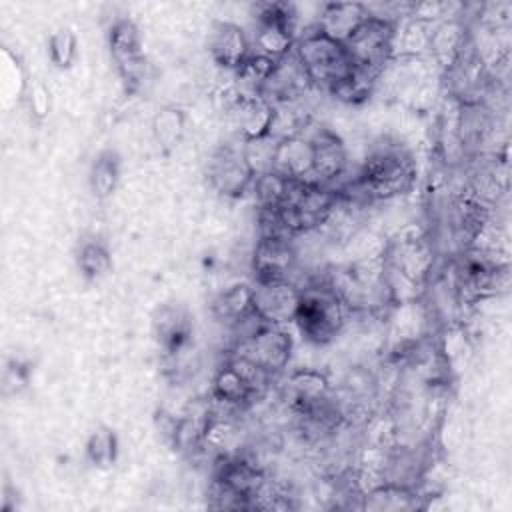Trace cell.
<instances>
[{
	"label": "cell",
	"mask_w": 512,
	"mask_h": 512,
	"mask_svg": "<svg viewBox=\"0 0 512 512\" xmlns=\"http://www.w3.org/2000/svg\"><path fill=\"white\" fill-rule=\"evenodd\" d=\"M430 22L404 16L396 22L394 42H392V58H424L430 52Z\"/></svg>",
	"instance_id": "ffe728a7"
},
{
	"label": "cell",
	"mask_w": 512,
	"mask_h": 512,
	"mask_svg": "<svg viewBox=\"0 0 512 512\" xmlns=\"http://www.w3.org/2000/svg\"><path fill=\"white\" fill-rule=\"evenodd\" d=\"M300 302L294 324L300 334L312 344L332 342L346 324L348 308L326 280H312L300 286Z\"/></svg>",
	"instance_id": "7a4b0ae2"
},
{
	"label": "cell",
	"mask_w": 512,
	"mask_h": 512,
	"mask_svg": "<svg viewBox=\"0 0 512 512\" xmlns=\"http://www.w3.org/2000/svg\"><path fill=\"white\" fill-rule=\"evenodd\" d=\"M290 182L292 180L270 170V172L254 176L250 192H254L258 208H276V206L284 204L288 190H290Z\"/></svg>",
	"instance_id": "484cf974"
},
{
	"label": "cell",
	"mask_w": 512,
	"mask_h": 512,
	"mask_svg": "<svg viewBox=\"0 0 512 512\" xmlns=\"http://www.w3.org/2000/svg\"><path fill=\"white\" fill-rule=\"evenodd\" d=\"M378 76H380L378 72L352 66L348 74H344L338 82H334L328 88V92L344 104H362L378 88Z\"/></svg>",
	"instance_id": "7402d4cb"
},
{
	"label": "cell",
	"mask_w": 512,
	"mask_h": 512,
	"mask_svg": "<svg viewBox=\"0 0 512 512\" xmlns=\"http://www.w3.org/2000/svg\"><path fill=\"white\" fill-rule=\"evenodd\" d=\"M470 36L458 18H444L432 26L430 52L444 70H448L468 48Z\"/></svg>",
	"instance_id": "e0dca14e"
},
{
	"label": "cell",
	"mask_w": 512,
	"mask_h": 512,
	"mask_svg": "<svg viewBox=\"0 0 512 512\" xmlns=\"http://www.w3.org/2000/svg\"><path fill=\"white\" fill-rule=\"evenodd\" d=\"M368 16L370 10L362 2H328L320 8L314 26L328 38L346 44Z\"/></svg>",
	"instance_id": "5bb4252c"
},
{
	"label": "cell",
	"mask_w": 512,
	"mask_h": 512,
	"mask_svg": "<svg viewBox=\"0 0 512 512\" xmlns=\"http://www.w3.org/2000/svg\"><path fill=\"white\" fill-rule=\"evenodd\" d=\"M364 498V508L368 510H410L416 506V492L396 482H384L364 492Z\"/></svg>",
	"instance_id": "cb8c5ba5"
},
{
	"label": "cell",
	"mask_w": 512,
	"mask_h": 512,
	"mask_svg": "<svg viewBox=\"0 0 512 512\" xmlns=\"http://www.w3.org/2000/svg\"><path fill=\"white\" fill-rule=\"evenodd\" d=\"M276 60H270L258 52H252L236 70H234V84L244 94H262L264 86L268 84L270 76L274 74Z\"/></svg>",
	"instance_id": "603a6c76"
},
{
	"label": "cell",
	"mask_w": 512,
	"mask_h": 512,
	"mask_svg": "<svg viewBox=\"0 0 512 512\" xmlns=\"http://www.w3.org/2000/svg\"><path fill=\"white\" fill-rule=\"evenodd\" d=\"M414 174V162L400 144H382L366 156L352 186L366 198L390 200L412 188Z\"/></svg>",
	"instance_id": "6da1fadb"
},
{
	"label": "cell",
	"mask_w": 512,
	"mask_h": 512,
	"mask_svg": "<svg viewBox=\"0 0 512 512\" xmlns=\"http://www.w3.org/2000/svg\"><path fill=\"white\" fill-rule=\"evenodd\" d=\"M154 132L162 144H174L184 132V114L176 108H166L154 118Z\"/></svg>",
	"instance_id": "f546056e"
},
{
	"label": "cell",
	"mask_w": 512,
	"mask_h": 512,
	"mask_svg": "<svg viewBox=\"0 0 512 512\" xmlns=\"http://www.w3.org/2000/svg\"><path fill=\"white\" fill-rule=\"evenodd\" d=\"M300 294L302 288L292 280L260 282L254 286V310L266 324H294Z\"/></svg>",
	"instance_id": "ba28073f"
},
{
	"label": "cell",
	"mask_w": 512,
	"mask_h": 512,
	"mask_svg": "<svg viewBox=\"0 0 512 512\" xmlns=\"http://www.w3.org/2000/svg\"><path fill=\"white\" fill-rule=\"evenodd\" d=\"M394 28V20L370 14L344 44L352 64L380 74L392 60Z\"/></svg>",
	"instance_id": "8992f818"
},
{
	"label": "cell",
	"mask_w": 512,
	"mask_h": 512,
	"mask_svg": "<svg viewBox=\"0 0 512 512\" xmlns=\"http://www.w3.org/2000/svg\"><path fill=\"white\" fill-rule=\"evenodd\" d=\"M154 334L160 348L168 356H178L184 352L192 338V324L188 314L178 306H164L154 318Z\"/></svg>",
	"instance_id": "ac0fdd59"
},
{
	"label": "cell",
	"mask_w": 512,
	"mask_h": 512,
	"mask_svg": "<svg viewBox=\"0 0 512 512\" xmlns=\"http://www.w3.org/2000/svg\"><path fill=\"white\" fill-rule=\"evenodd\" d=\"M226 114L232 118L242 142H252L272 132L276 106L262 94L242 92V96Z\"/></svg>",
	"instance_id": "30bf717a"
},
{
	"label": "cell",
	"mask_w": 512,
	"mask_h": 512,
	"mask_svg": "<svg viewBox=\"0 0 512 512\" xmlns=\"http://www.w3.org/2000/svg\"><path fill=\"white\" fill-rule=\"evenodd\" d=\"M78 54V40L70 28H58L48 36V56L50 62L60 68L68 70Z\"/></svg>",
	"instance_id": "f1b7e54d"
},
{
	"label": "cell",
	"mask_w": 512,
	"mask_h": 512,
	"mask_svg": "<svg viewBox=\"0 0 512 512\" xmlns=\"http://www.w3.org/2000/svg\"><path fill=\"white\" fill-rule=\"evenodd\" d=\"M208 48H210L212 60L218 66L232 72L252 54V42L248 40L244 28L234 22L216 24L212 30Z\"/></svg>",
	"instance_id": "2e32d148"
},
{
	"label": "cell",
	"mask_w": 512,
	"mask_h": 512,
	"mask_svg": "<svg viewBox=\"0 0 512 512\" xmlns=\"http://www.w3.org/2000/svg\"><path fill=\"white\" fill-rule=\"evenodd\" d=\"M32 106H34V110H36L40 116H44V114L48 112V94H46L44 88H38V90L34 92V96H32Z\"/></svg>",
	"instance_id": "4dcf8cb0"
},
{
	"label": "cell",
	"mask_w": 512,
	"mask_h": 512,
	"mask_svg": "<svg viewBox=\"0 0 512 512\" xmlns=\"http://www.w3.org/2000/svg\"><path fill=\"white\" fill-rule=\"evenodd\" d=\"M294 56L316 88L328 90L354 66L344 44L322 34L314 24L296 38Z\"/></svg>",
	"instance_id": "277c9868"
},
{
	"label": "cell",
	"mask_w": 512,
	"mask_h": 512,
	"mask_svg": "<svg viewBox=\"0 0 512 512\" xmlns=\"http://www.w3.org/2000/svg\"><path fill=\"white\" fill-rule=\"evenodd\" d=\"M86 456L96 468H110L118 456V438L114 430L98 426L86 440Z\"/></svg>",
	"instance_id": "83f0119b"
},
{
	"label": "cell",
	"mask_w": 512,
	"mask_h": 512,
	"mask_svg": "<svg viewBox=\"0 0 512 512\" xmlns=\"http://www.w3.org/2000/svg\"><path fill=\"white\" fill-rule=\"evenodd\" d=\"M78 268L84 278L100 280L112 268V256L100 240H86L78 252Z\"/></svg>",
	"instance_id": "4316f807"
},
{
	"label": "cell",
	"mask_w": 512,
	"mask_h": 512,
	"mask_svg": "<svg viewBox=\"0 0 512 512\" xmlns=\"http://www.w3.org/2000/svg\"><path fill=\"white\" fill-rule=\"evenodd\" d=\"M296 268V250L288 240L258 238L252 254V272L256 284L290 280V274Z\"/></svg>",
	"instance_id": "8fae6325"
},
{
	"label": "cell",
	"mask_w": 512,
	"mask_h": 512,
	"mask_svg": "<svg viewBox=\"0 0 512 512\" xmlns=\"http://www.w3.org/2000/svg\"><path fill=\"white\" fill-rule=\"evenodd\" d=\"M314 148L310 138L294 134L276 140L272 170L288 180H308L312 176Z\"/></svg>",
	"instance_id": "9a60e30c"
},
{
	"label": "cell",
	"mask_w": 512,
	"mask_h": 512,
	"mask_svg": "<svg viewBox=\"0 0 512 512\" xmlns=\"http://www.w3.org/2000/svg\"><path fill=\"white\" fill-rule=\"evenodd\" d=\"M296 38H298L296 24H292V22H282V20L256 22L252 52H258V54L278 62L294 52Z\"/></svg>",
	"instance_id": "d6986e66"
},
{
	"label": "cell",
	"mask_w": 512,
	"mask_h": 512,
	"mask_svg": "<svg viewBox=\"0 0 512 512\" xmlns=\"http://www.w3.org/2000/svg\"><path fill=\"white\" fill-rule=\"evenodd\" d=\"M254 170L250 168L244 150L224 146L220 148L210 164H208V178L216 192L226 198H240L252 190Z\"/></svg>",
	"instance_id": "52a82bcc"
},
{
	"label": "cell",
	"mask_w": 512,
	"mask_h": 512,
	"mask_svg": "<svg viewBox=\"0 0 512 512\" xmlns=\"http://www.w3.org/2000/svg\"><path fill=\"white\" fill-rule=\"evenodd\" d=\"M120 180V160L116 152L104 150L96 156L90 168V188L98 198H108Z\"/></svg>",
	"instance_id": "d4e9b609"
},
{
	"label": "cell",
	"mask_w": 512,
	"mask_h": 512,
	"mask_svg": "<svg viewBox=\"0 0 512 512\" xmlns=\"http://www.w3.org/2000/svg\"><path fill=\"white\" fill-rule=\"evenodd\" d=\"M292 336L274 324H262L252 334L234 340V348L230 354L240 356L252 364H256L266 374L274 376L286 368L292 356Z\"/></svg>",
	"instance_id": "5b68a950"
},
{
	"label": "cell",
	"mask_w": 512,
	"mask_h": 512,
	"mask_svg": "<svg viewBox=\"0 0 512 512\" xmlns=\"http://www.w3.org/2000/svg\"><path fill=\"white\" fill-rule=\"evenodd\" d=\"M214 316L228 324L230 328L238 326L246 318H250L254 310V286L248 284H232L222 290L212 302Z\"/></svg>",
	"instance_id": "44dd1931"
},
{
	"label": "cell",
	"mask_w": 512,
	"mask_h": 512,
	"mask_svg": "<svg viewBox=\"0 0 512 512\" xmlns=\"http://www.w3.org/2000/svg\"><path fill=\"white\" fill-rule=\"evenodd\" d=\"M284 398L296 416L308 414L330 400V382L318 370H294L284 382Z\"/></svg>",
	"instance_id": "4fadbf2b"
},
{
	"label": "cell",
	"mask_w": 512,
	"mask_h": 512,
	"mask_svg": "<svg viewBox=\"0 0 512 512\" xmlns=\"http://www.w3.org/2000/svg\"><path fill=\"white\" fill-rule=\"evenodd\" d=\"M386 272L424 292L434 268V244L426 230L412 224L384 244Z\"/></svg>",
	"instance_id": "3957f363"
},
{
	"label": "cell",
	"mask_w": 512,
	"mask_h": 512,
	"mask_svg": "<svg viewBox=\"0 0 512 512\" xmlns=\"http://www.w3.org/2000/svg\"><path fill=\"white\" fill-rule=\"evenodd\" d=\"M314 148V164L310 182L332 186L338 178L346 174L348 168V150L340 136L328 128H318L310 136Z\"/></svg>",
	"instance_id": "9c48e42d"
},
{
	"label": "cell",
	"mask_w": 512,
	"mask_h": 512,
	"mask_svg": "<svg viewBox=\"0 0 512 512\" xmlns=\"http://www.w3.org/2000/svg\"><path fill=\"white\" fill-rule=\"evenodd\" d=\"M108 46L122 76L130 82H136L144 64V54L140 30L134 20L124 16L116 18L108 30Z\"/></svg>",
	"instance_id": "7c38bea8"
}]
</instances>
